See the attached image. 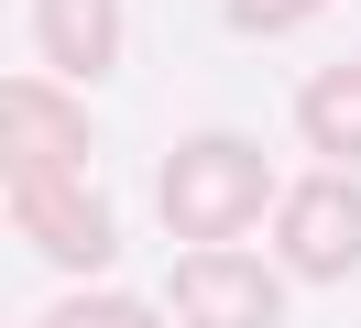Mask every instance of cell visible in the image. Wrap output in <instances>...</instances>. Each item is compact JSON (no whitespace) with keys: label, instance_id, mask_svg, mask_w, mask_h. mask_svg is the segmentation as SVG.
Wrapping results in <instances>:
<instances>
[{"label":"cell","instance_id":"3","mask_svg":"<svg viewBox=\"0 0 361 328\" xmlns=\"http://www.w3.org/2000/svg\"><path fill=\"white\" fill-rule=\"evenodd\" d=\"M176 328H285V274L252 262L241 241H186L176 274H164Z\"/></svg>","mask_w":361,"mask_h":328},{"label":"cell","instance_id":"2","mask_svg":"<svg viewBox=\"0 0 361 328\" xmlns=\"http://www.w3.org/2000/svg\"><path fill=\"white\" fill-rule=\"evenodd\" d=\"M0 197H11V230H23L55 274H110L121 262V219H110L99 186H77V175H55V164H0Z\"/></svg>","mask_w":361,"mask_h":328},{"label":"cell","instance_id":"5","mask_svg":"<svg viewBox=\"0 0 361 328\" xmlns=\"http://www.w3.org/2000/svg\"><path fill=\"white\" fill-rule=\"evenodd\" d=\"M0 164H55V175H88V109L44 77H0Z\"/></svg>","mask_w":361,"mask_h":328},{"label":"cell","instance_id":"4","mask_svg":"<svg viewBox=\"0 0 361 328\" xmlns=\"http://www.w3.org/2000/svg\"><path fill=\"white\" fill-rule=\"evenodd\" d=\"M274 252L307 284H350L361 274V186H350V164H329V175L274 197Z\"/></svg>","mask_w":361,"mask_h":328},{"label":"cell","instance_id":"8","mask_svg":"<svg viewBox=\"0 0 361 328\" xmlns=\"http://www.w3.org/2000/svg\"><path fill=\"white\" fill-rule=\"evenodd\" d=\"M44 328H176V317L142 306V296H121V284H77V296L44 306Z\"/></svg>","mask_w":361,"mask_h":328},{"label":"cell","instance_id":"1","mask_svg":"<svg viewBox=\"0 0 361 328\" xmlns=\"http://www.w3.org/2000/svg\"><path fill=\"white\" fill-rule=\"evenodd\" d=\"M274 164L252 131H186L176 153L154 164V219L176 241H241L252 219H274Z\"/></svg>","mask_w":361,"mask_h":328},{"label":"cell","instance_id":"9","mask_svg":"<svg viewBox=\"0 0 361 328\" xmlns=\"http://www.w3.org/2000/svg\"><path fill=\"white\" fill-rule=\"evenodd\" d=\"M219 11H230V33H285V22L329 11V0H219Z\"/></svg>","mask_w":361,"mask_h":328},{"label":"cell","instance_id":"6","mask_svg":"<svg viewBox=\"0 0 361 328\" xmlns=\"http://www.w3.org/2000/svg\"><path fill=\"white\" fill-rule=\"evenodd\" d=\"M23 22L66 87H99L121 66V0H23Z\"/></svg>","mask_w":361,"mask_h":328},{"label":"cell","instance_id":"7","mask_svg":"<svg viewBox=\"0 0 361 328\" xmlns=\"http://www.w3.org/2000/svg\"><path fill=\"white\" fill-rule=\"evenodd\" d=\"M295 131H307L317 164H361V55L350 66H317L295 87Z\"/></svg>","mask_w":361,"mask_h":328}]
</instances>
